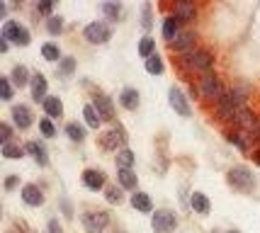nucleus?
<instances>
[{
	"label": "nucleus",
	"mask_w": 260,
	"mask_h": 233,
	"mask_svg": "<svg viewBox=\"0 0 260 233\" xmlns=\"http://www.w3.org/2000/svg\"><path fill=\"white\" fill-rule=\"evenodd\" d=\"M100 146L105 148V151H114V153H119L122 148H126L124 129H110V131H105L100 136Z\"/></svg>",
	"instance_id": "6e6552de"
},
{
	"label": "nucleus",
	"mask_w": 260,
	"mask_h": 233,
	"mask_svg": "<svg viewBox=\"0 0 260 233\" xmlns=\"http://www.w3.org/2000/svg\"><path fill=\"white\" fill-rule=\"evenodd\" d=\"M8 49H10V42H8V39H0V51H3V54H5V51H8Z\"/></svg>",
	"instance_id": "a18cd8bd"
},
{
	"label": "nucleus",
	"mask_w": 260,
	"mask_h": 233,
	"mask_svg": "<svg viewBox=\"0 0 260 233\" xmlns=\"http://www.w3.org/2000/svg\"><path fill=\"white\" fill-rule=\"evenodd\" d=\"M119 105H122L124 110L134 112L136 107H139V90L136 88H124L122 92H119Z\"/></svg>",
	"instance_id": "412c9836"
},
{
	"label": "nucleus",
	"mask_w": 260,
	"mask_h": 233,
	"mask_svg": "<svg viewBox=\"0 0 260 233\" xmlns=\"http://www.w3.org/2000/svg\"><path fill=\"white\" fill-rule=\"evenodd\" d=\"M105 182H107V175L98 170V168H88V170H83V185L90 189V192H100L105 189Z\"/></svg>",
	"instance_id": "9d476101"
},
{
	"label": "nucleus",
	"mask_w": 260,
	"mask_h": 233,
	"mask_svg": "<svg viewBox=\"0 0 260 233\" xmlns=\"http://www.w3.org/2000/svg\"><path fill=\"white\" fill-rule=\"evenodd\" d=\"M214 54L209 51V49H194L190 54L182 56V66L187 68V71H192V73H212V68H214Z\"/></svg>",
	"instance_id": "f257e3e1"
},
{
	"label": "nucleus",
	"mask_w": 260,
	"mask_h": 233,
	"mask_svg": "<svg viewBox=\"0 0 260 233\" xmlns=\"http://www.w3.org/2000/svg\"><path fill=\"white\" fill-rule=\"evenodd\" d=\"M42 56H44L46 61H51V63H56V61L63 58V56H61V49H58L56 44H51V42L42 44Z\"/></svg>",
	"instance_id": "c756f323"
},
{
	"label": "nucleus",
	"mask_w": 260,
	"mask_h": 233,
	"mask_svg": "<svg viewBox=\"0 0 260 233\" xmlns=\"http://www.w3.org/2000/svg\"><path fill=\"white\" fill-rule=\"evenodd\" d=\"M173 17H178L182 22H194L197 20V8H194V3H187V0H180V3H175L173 5Z\"/></svg>",
	"instance_id": "ddd939ff"
},
{
	"label": "nucleus",
	"mask_w": 260,
	"mask_h": 233,
	"mask_svg": "<svg viewBox=\"0 0 260 233\" xmlns=\"http://www.w3.org/2000/svg\"><path fill=\"white\" fill-rule=\"evenodd\" d=\"M10 117H12V124H15L20 131H27V129L34 124V114L27 105H12Z\"/></svg>",
	"instance_id": "1a4fd4ad"
},
{
	"label": "nucleus",
	"mask_w": 260,
	"mask_h": 233,
	"mask_svg": "<svg viewBox=\"0 0 260 233\" xmlns=\"http://www.w3.org/2000/svg\"><path fill=\"white\" fill-rule=\"evenodd\" d=\"M46 32L51 34V37H56V34L63 32V17H56V15L49 17V20H46Z\"/></svg>",
	"instance_id": "f704fd0d"
},
{
	"label": "nucleus",
	"mask_w": 260,
	"mask_h": 233,
	"mask_svg": "<svg viewBox=\"0 0 260 233\" xmlns=\"http://www.w3.org/2000/svg\"><path fill=\"white\" fill-rule=\"evenodd\" d=\"M24 153H27V151H24V146H20V144L3 146V158H8V160H17V158H22Z\"/></svg>",
	"instance_id": "7c9ffc66"
},
{
	"label": "nucleus",
	"mask_w": 260,
	"mask_h": 233,
	"mask_svg": "<svg viewBox=\"0 0 260 233\" xmlns=\"http://www.w3.org/2000/svg\"><path fill=\"white\" fill-rule=\"evenodd\" d=\"M163 37L168 39L170 44L180 37V20L178 17H173V15H168L166 20H163Z\"/></svg>",
	"instance_id": "aec40b11"
},
{
	"label": "nucleus",
	"mask_w": 260,
	"mask_h": 233,
	"mask_svg": "<svg viewBox=\"0 0 260 233\" xmlns=\"http://www.w3.org/2000/svg\"><path fill=\"white\" fill-rule=\"evenodd\" d=\"M226 233H238V231H226Z\"/></svg>",
	"instance_id": "de8ad7c7"
},
{
	"label": "nucleus",
	"mask_w": 260,
	"mask_h": 233,
	"mask_svg": "<svg viewBox=\"0 0 260 233\" xmlns=\"http://www.w3.org/2000/svg\"><path fill=\"white\" fill-rule=\"evenodd\" d=\"M92 107L100 112L102 122H112L114 119V105L105 92H95V95H92Z\"/></svg>",
	"instance_id": "9b49d317"
},
{
	"label": "nucleus",
	"mask_w": 260,
	"mask_h": 233,
	"mask_svg": "<svg viewBox=\"0 0 260 233\" xmlns=\"http://www.w3.org/2000/svg\"><path fill=\"white\" fill-rule=\"evenodd\" d=\"M20 197H22V202L27 207H42L44 204V192H42L39 185H24L20 189Z\"/></svg>",
	"instance_id": "4468645a"
},
{
	"label": "nucleus",
	"mask_w": 260,
	"mask_h": 233,
	"mask_svg": "<svg viewBox=\"0 0 260 233\" xmlns=\"http://www.w3.org/2000/svg\"><path fill=\"white\" fill-rule=\"evenodd\" d=\"M80 221H83L85 233H102L110 226V214L102 209H88V211H83Z\"/></svg>",
	"instance_id": "20e7f679"
},
{
	"label": "nucleus",
	"mask_w": 260,
	"mask_h": 233,
	"mask_svg": "<svg viewBox=\"0 0 260 233\" xmlns=\"http://www.w3.org/2000/svg\"><path fill=\"white\" fill-rule=\"evenodd\" d=\"M24 151H27V155H32L42 168L49 165V153H46L44 144H39V141H27V144H24Z\"/></svg>",
	"instance_id": "f3484780"
},
{
	"label": "nucleus",
	"mask_w": 260,
	"mask_h": 233,
	"mask_svg": "<svg viewBox=\"0 0 260 233\" xmlns=\"http://www.w3.org/2000/svg\"><path fill=\"white\" fill-rule=\"evenodd\" d=\"M100 10L105 12V17H107V20L117 22V20H119V15H122V5H119V3H102Z\"/></svg>",
	"instance_id": "2f4dec72"
},
{
	"label": "nucleus",
	"mask_w": 260,
	"mask_h": 233,
	"mask_svg": "<svg viewBox=\"0 0 260 233\" xmlns=\"http://www.w3.org/2000/svg\"><path fill=\"white\" fill-rule=\"evenodd\" d=\"M117 182L122 189H134L136 192V185H139V178H136L134 170H117Z\"/></svg>",
	"instance_id": "b1692460"
},
{
	"label": "nucleus",
	"mask_w": 260,
	"mask_h": 233,
	"mask_svg": "<svg viewBox=\"0 0 260 233\" xmlns=\"http://www.w3.org/2000/svg\"><path fill=\"white\" fill-rule=\"evenodd\" d=\"M132 207H134L136 211H141V214H153V202H151V197H148L146 192H139V189L132 194Z\"/></svg>",
	"instance_id": "a211bd4d"
},
{
	"label": "nucleus",
	"mask_w": 260,
	"mask_h": 233,
	"mask_svg": "<svg viewBox=\"0 0 260 233\" xmlns=\"http://www.w3.org/2000/svg\"><path fill=\"white\" fill-rule=\"evenodd\" d=\"M0 141H3V146H5V144H12V126L8 122L0 124Z\"/></svg>",
	"instance_id": "58836bf2"
},
{
	"label": "nucleus",
	"mask_w": 260,
	"mask_h": 233,
	"mask_svg": "<svg viewBox=\"0 0 260 233\" xmlns=\"http://www.w3.org/2000/svg\"><path fill=\"white\" fill-rule=\"evenodd\" d=\"M136 155L129 151V148H122L119 153L114 155V163H117V170H132V165H134Z\"/></svg>",
	"instance_id": "393cba45"
},
{
	"label": "nucleus",
	"mask_w": 260,
	"mask_h": 233,
	"mask_svg": "<svg viewBox=\"0 0 260 233\" xmlns=\"http://www.w3.org/2000/svg\"><path fill=\"white\" fill-rule=\"evenodd\" d=\"M0 37L8 39V42H12V44H17V46H29V42H32L27 27H22V24L15 22V20H5V22H3Z\"/></svg>",
	"instance_id": "7ed1b4c3"
},
{
	"label": "nucleus",
	"mask_w": 260,
	"mask_h": 233,
	"mask_svg": "<svg viewBox=\"0 0 260 233\" xmlns=\"http://www.w3.org/2000/svg\"><path fill=\"white\" fill-rule=\"evenodd\" d=\"M44 114L49 117V119H58V117H63V102H61V97H46L44 100Z\"/></svg>",
	"instance_id": "6ab92c4d"
},
{
	"label": "nucleus",
	"mask_w": 260,
	"mask_h": 233,
	"mask_svg": "<svg viewBox=\"0 0 260 233\" xmlns=\"http://www.w3.org/2000/svg\"><path fill=\"white\" fill-rule=\"evenodd\" d=\"M190 207L194 209V214H209V209H212V204H209V199H207V194H202V192H192V197H190Z\"/></svg>",
	"instance_id": "5701e85b"
},
{
	"label": "nucleus",
	"mask_w": 260,
	"mask_h": 233,
	"mask_svg": "<svg viewBox=\"0 0 260 233\" xmlns=\"http://www.w3.org/2000/svg\"><path fill=\"white\" fill-rule=\"evenodd\" d=\"M0 97H3L5 102L12 100V80H10V76L0 78Z\"/></svg>",
	"instance_id": "c9c22d12"
},
{
	"label": "nucleus",
	"mask_w": 260,
	"mask_h": 233,
	"mask_svg": "<svg viewBox=\"0 0 260 233\" xmlns=\"http://www.w3.org/2000/svg\"><path fill=\"white\" fill-rule=\"evenodd\" d=\"M83 117H85V124H88L90 129H98V126L102 124L100 112H98L95 107H92V102H90V105H85V107H83Z\"/></svg>",
	"instance_id": "bb28decb"
},
{
	"label": "nucleus",
	"mask_w": 260,
	"mask_h": 233,
	"mask_svg": "<svg viewBox=\"0 0 260 233\" xmlns=\"http://www.w3.org/2000/svg\"><path fill=\"white\" fill-rule=\"evenodd\" d=\"M151 228L153 233H173L178 228V216L168 209H158L156 214H151Z\"/></svg>",
	"instance_id": "423d86ee"
},
{
	"label": "nucleus",
	"mask_w": 260,
	"mask_h": 233,
	"mask_svg": "<svg viewBox=\"0 0 260 233\" xmlns=\"http://www.w3.org/2000/svg\"><path fill=\"white\" fill-rule=\"evenodd\" d=\"M5 12H8V5H5V3H3V0H0V20H3V17H5Z\"/></svg>",
	"instance_id": "49530a36"
},
{
	"label": "nucleus",
	"mask_w": 260,
	"mask_h": 233,
	"mask_svg": "<svg viewBox=\"0 0 260 233\" xmlns=\"http://www.w3.org/2000/svg\"><path fill=\"white\" fill-rule=\"evenodd\" d=\"M10 80L15 88H24V85H29L32 83V76H29V71H27V66H15L10 73Z\"/></svg>",
	"instance_id": "4be33fe9"
},
{
	"label": "nucleus",
	"mask_w": 260,
	"mask_h": 233,
	"mask_svg": "<svg viewBox=\"0 0 260 233\" xmlns=\"http://www.w3.org/2000/svg\"><path fill=\"white\" fill-rule=\"evenodd\" d=\"M151 5H144V8H141V27H144V29H151Z\"/></svg>",
	"instance_id": "ea45409f"
},
{
	"label": "nucleus",
	"mask_w": 260,
	"mask_h": 233,
	"mask_svg": "<svg viewBox=\"0 0 260 233\" xmlns=\"http://www.w3.org/2000/svg\"><path fill=\"white\" fill-rule=\"evenodd\" d=\"M61 207H63V214H66L68 219H71V216H73V209H71V204H68V202L63 199V202H61Z\"/></svg>",
	"instance_id": "c03bdc74"
},
{
	"label": "nucleus",
	"mask_w": 260,
	"mask_h": 233,
	"mask_svg": "<svg viewBox=\"0 0 260 233\" xmlns=\"http://www.w3.org/2000/svg\"><path fill=\"white\" fill-rule=\"evenodd\" d=\"M226 182L234 189H238V192H250V189L255 187V175L246 165H234L226 173Z\"/></svg>",
	"instance_id": "f03ea898"
},
{
	"label": "nucleus",
	"mask_w": 260,
	"mask_h": 233,
	"mask_svg": "<svg viewBox=\"0 0 260 233\" xmlns=\"http://www.w3.org/2000/svg\"><path fill=\"white\" fill-rule=\"evenodd\" d=\"M105 199H107V204H122L124 202V189L117 187V185L105 187Z\"/></svg>",
	"instance_id": "c85d7f7f"
},
{
	"label": "nucleus",
	"mask_w": 260,
	"mask_h": 233,
	"mask_svg": "<svg viewBox=\"0 0 260 233\" xmlns=\"http://www.w3.org/2000/svg\"><path fill=\"white\" fill-rule=\"evenodd\" d=\"M66 136L73 144H83L85 141V126L78 122H68L66 124Z\"/></svg>",
	"instance_id": "a878e982"
},
{
	"label": "nucleus",
	"mask_w": 260,
	"mask_h": 233,
	"mask_svg": "<svg viewBox=\"0 0 260 233\" xmlns=\"http://www.w3.org/2000/svg\"><path fill=\"white\" fill-rule=\"evenodd\" d=\"M168 102H170V107L178 112L180 117H190V102H187V97L182 95V90H178V88H170L168 90Z\"/></svg>",
	"instance_id": "f8f14e48"
},
{
	"label": "nucleus",
	"mask_w": 260,
	"mask_h": 233,
	"mask_svg": "<svg viewBox=\"0 0 260 233\" xmlns=\"http://www.w3.org/2000/svg\"><path fill=\"white\" fill-rule=\"evenodd\" d=\"M163 68L166 66H163V58H160L158 54L151 56V58L146 61V71L151 73V76H160V73H163Z\"/></svg>",
	"instance_id": "72a5a7b5"
},
{
	"label": "nucleus",
	"mask_w": 260,
	"mask_h": 233,
	"mask_svg": "<svg viewBox=\"0 0 260 233\" xmlns=\"http://www.w3.org/2000/svg\"><path fill=\"white\" fill-rule=\"evenodd\" d=\"M17 185H20V175H15V173H12V175L5 178V192H12Z\"/></svg>",
	"instance_id": "79ce46f5"
},
{
	"label": "nucleus",
	"mask_w": 260,
	"mask_h": 233,
	"mask_svg": "<svg viewBox=\"0 0 260 233\" xmlns=\"http://www.w3.org/2000/svg\"><path fill=\"white\" fill-rule=\"evenodd\" d=\"M39 131L44 134V136H49V139H51V136L56 134V126H54V122H51L49 117H44V119H39Z\"/></svg>",
	"instance_id": "4c0bfd02"
},
{
	"label": "nucleus",
	"mask_w": 260,
	"mask_h": 233,
	"mask_svg": "<svg viewBox=\"0 0 260 233\" xmlns=\"http://www.w3.org/2000/svg\"><path fill=\"white\" fill-rule=\"evenodd\" d=\"M194 39H197V37H194L192 32H180V37L170 44V49L185 56V54H190V51H194Z\"/></svg>",
	"instance_id": "dca6fc26"
},
{
	"label": "nucleus",
	"mask_w": 260,
	"mask_h": 233,
	"mask_svg": "<svg viewBox=\"0 0 260 233\" xmlns=\"http://www.w3.org/2000/svg\"><path fill=\"white\" fill-rule=\"evenodd\" d=\"M226 141L229 144H234L236 148H241V151H248V141L243 139V134H238V131L226 134Z\"/></svg>",
	"instance_id": "e433bc0d"
},
{
	"label": "nucleus",
	"mask_w": 260,
	"mask_h": 233,
	"mask_svg": "<svg viewBox=\"0 0 260 233\" xmlns=\"http://www.w3.org/2000/svg\"><path fill=\"white\" fill-rule=\"evenodd\" d=\"M37 12H39V15H46V20L54 17V15H51V12H54V3H37Z\"/></svg>",
	"instance_id": "a19ab883"
},
{
	"label": "nucleus",
	"mask_w": 260,
	"mask_h": 233,
	"mask_svg": "<svg viewBox=\"0 0 260 233\" xmlns=\"http://www.w3.org/2000/svg\"><path fill=\"white\" fill-rule=\"evenodd\" d=\"M29 90H32V100H34V102H42V105H44V100L49 97V95H46V90H49V83H46V78L42 76V73H34V76H32Z\"/></svg>",
	"instance_id": "2eb2a0df"
},
{
	"label": "nucleus",
	"mask_w": 260,
	"mask_h": 233,
	"mask_svg": "<svg viewBox=\"0 0 260 233\" xmlns=\"http://www.w3.org/2000/svg\"><path fill=\"white\" fill-rule=\"evenodd\" d=\"M200 92H202V97H207V100H219L224 95L219 76L216 73H207V76L200 78Z\"/></svg>",
	"instance_id": "0eeeda50"
},
{
	"label": "nucleus",
	"mask_w": 260,
	"mask_h": 233,
	"mask_svg": "<svg viewBox=\"0 0 260 233\" xmlns=\"http://www.w3.org/2000/svg\"><path fill=\"white\" fill-rule=\"evenodd\" d=\"M46 233H63V228H61L58 219H51V221H49V226H46Z\"/></svg>",
	"instance_id": "37998d69"
},
{
	"label": "nucleus",
	"mask_w": 260,
	"mask_h": 233,
	"mask_svg": "<svg viewBox=\"0 0 260 233\" xmlns=\"http://www.w3.org/2000/svg\"><path fill=\"white\" fill-rule=\"evenodd\" d=\"M58 73H61V76H73V73H76V58L63 56V58L58 61Z\"/></svg>",
	"instance_id": "473e14b6"
},
{
	"label": "nucleus",
	"mask_w": 260,
	"mask_h": 233,
	"mask_svg": "<svg viewBox=\"0 0 260 233\" xmlns=\"http://www.w3.org/2000/svg\"><path fill=\"white\" fill-rule=\"evenodd\" d=\"M83 39L92 46L107 44V42L112 39V29H110V24L105 22V20H98V22H90L83 29Z\"/></svg>",
	"instance_id": "39448f33"
},
{
	"label": "nucleus",
	"mask_w": 260,
	"mask_h": 233,
	"mask_svg": "<svg viewBox=\"0 0 260 233\" xmlns=\"http://www.w3.org/2000/svg\"><path fill=\"white\" fill-rule=\"evenodd\" d=\"M139 56L141 58H151V56H156V39L153 37H144L141 42H139Z\"/></svg>",
	"instance_id": "cd10ccee"
}]
</instances>
